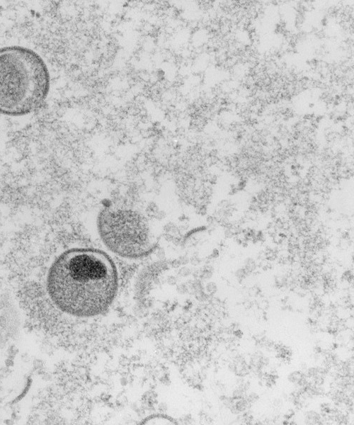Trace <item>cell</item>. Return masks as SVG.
Segmentation results:
<instances>
[{"label": "cell", "instance_id": "obj_8", "mask_svg": "<svg viewBox=\"0 0 354 425\" xmlns=\"http://www.w3.org/2000/svg\"><path fill=\"white\" fill-rule=\"evenodd\" d=\"M244 391L243 390H241V388H237L235 390H234L233 393H232V398L234 400H239L241 398L244 397Z\"/></svg>", "mask_w": 354, "mask_h": 425}, {"label": "cell", "instance_id": "obj_6", "mask_svg": "<svg viewBox=\"0 0 354 425\" xmlns=\"http://www.w3.org/2000/svg\"><path fill=\"white\" fill-rule=\"evenodd\" d=\"M249 402L244 397L237 400V401L234 402V405L240 412L245 411L249 407Z\"/></svg>", "mask_w": 354, "mask_h": 425}, {"label": "cell", "instance_id": "obj_13", "mask_svg": "<svg viewBox=\"0 0 354 425\" xmlns=\"http://www.w3.org/2000/svg\"><path fill=\"white\" fill-rule=\"evenodd\" d=\"M234 334L238 337H241L243 333L241 332V330H236L234 332Z\"/></svg>", "mask_w": 354, "mask_h": 425}, {"label": "cell", "instance_id": "obj_3", "mask_svg": "<svg viewBox=\"0 0 354 425\" xmlns=\"http://www.w3.org/2000/svg\"><path fill=\"white\" fill-rule=\"evenodd\" d=\"M98 232L103 244L115 254L139 259L154 247L149 224L139 212L130 209L108 207L97 219Z\"/></svg>", "mask_w": 354, "mask_h": 425}, {"label": "cell", "instance_id": "obj_4", "mask_svg": "<svg viewBox=\"0 0 354 425\" xmlns=\"http://www.w3.org/2000/svg\"><path fill=\"white\" fill-rule=\"evenodd\" d=\"M320 415L314 411H309L305 414V423L317 424L320 422Z\"/></svg>", "mask_w": 354, "mask_h": 425}, {"label": "cell", "instance_id": "obj_7", "mask_svg": "<svg viewBox=\"0 0 354 425\" xmlns=\"http://www.w3.org/2000/svg\"><path fill=\"white\" fill-rule=\"evenodd\" d=\"M256 268V263L251 259H248L245 262V269L250 273L253 271Z\"/></svg>", "mask_w": 354, "mask_h": 425}, {"label": "cell", "instance_id": "obj_11", "mask_svg": "<svg viewBox=\"0 0 354 425\" xmlns=\"http://www.w3.org/2000/svg\"><path fill=\"white\" fill-rule=\"evenodd\" d=\"M318 369L316 368H310L308 370H307V374L309 377H316V375H318Z\"/></svg>", "mask_w": 354, "mask_h": 425}, {"label": "cell", "instance_id": "obj_10", "mask_svg": "<svg viewBox=\"0 0 354 425\" xmlns=\"http://www.w3.org/2000/svg\"><path fill=\"white\" fill-rule=\"evenodd\" d=\"M258 398H259V396L256 393L251 392L247 397L246 400L249 403H252V402H254L257 401L258 400Z\"/></svg>", "mask_w": 354, "mask_h": 425}, {"label": "cell", "instance_id": "obj_5", "mask_svg": "<svg viewBox=\"0 0 354 425\" xmlns=\"http://www.w3.org/2000/svg\"><path fill=\"white\" fill-rule=\"evenodd\" d=\"M304 376V375L299 370L291 373L288 377V380L292 383H297Z\"/></svg>", "mask_w": 354, "mask_h": 425}, {"label": "cell", "instance_id": "obj_1", "mask_svg": "<svg viewBox=\"0 0 354 425\" xmlns=\"http://www.w3.org/2000/svg\"><path fill=\"white\" fill-rule=\"evenodd\" d=\"M117 267L105 251L76 247L61 253L50 266L46 280L47 293L63 312L90 317L105 312L118 289Z\"/></svg>", "mask_w": 354, "mask_h": 425}, {"label": "cell", "instance_id": "obj_9", "mask_svg": "<svg viewBox=\"0 0 354 425\" xmlns=\"http://www.w3.org/2000/svg\"><path fill=\"white\" fill-rule=\"evenodd\" d=\"M249 273V272L244 268H239L236 272V276L239 279H243Z\"/></svg>", "mask_w": 354, "mask_h": 425}, {"label": "cell", "instance_id": "obj_12", "mask_svg": "<svg viewBox=\"0 0 354 425\" xmlns=\"http://www.w3.org/2000/svg\"><path fill=\"white\" fill-rule=\"evenodd\" d=\"M223 401L224 404L229 408H230V407L232 406V404L234 403V399L232 397H224Z\"/></svg>", "mask_w": 354, "mask_h": 425}, {"label": "cell", "instance_id": "obj_2", "mask_svg": "<svg viewBox=\"0 0 354 425\" xmlns=\"http://www.w3.org/2000/svg\"><path fill=\"white\" fill-rule=\"evenodd\" d=\"M50 86L49 70L37 52L18 45L0 48V113L21 116L37 110Z\"/></svg>", "mask_w": 354, "mask_h": 425}]
</instances>
